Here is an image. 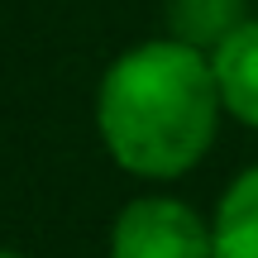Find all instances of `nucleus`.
<instances>
[{"instance_id": "f257e3e1", "label": "nucleus", "mask_w": 258, "mask_h": 258, "mask_svg": "<svg viewBox=\"0 0 258 258\" xmlns=\"http://www.w3.org/2000/svg\"><path fill=\"white\" fill-rule=\"evenodd\" d=\"M91 120L105 158L139 182L196 172L225 120L211 53L172 34L124 48L96 82Z\"/></svg>"}, {"instance_id": "f03ea898", "label": "nucleus", "mask_w": 258, "mask_h": 258, "mask_svg": "<svg viewBox=\"0 0 258 258\" xmlns=\"http://www.w3.org/2000/svg\"><path fill=\"white\" fill-rule=\"evenodd\" d=\"M110 258H215L211 215L172 191H139L115 211Z\"/></svg>"}, {"instance_id": "7ed1b4c3", "label": "nucleus", "mask_w": 258, "mask_h": 258, "mask_svg": "<svg viewBox=\"0 0 258 258\" xmlns=\"http://www.w3.org/2000/svg\"><path fill=\"white\" fill-rule=\"evenodd\" d=\"M211 72L220 86L225 115L239 120L244 129H258V15L234 24L211 48Z\"/></svg>"}, {"instance_id": "20e7f679", "label": "nucleus", "mask_w": 258, "mask_h": 258, "mask_svg": "<svg viewBox=\"0 0 258 258\" xmlns=\"http://www.w3.org/2000/svg\"><path fill=\"white\" fill-rule=\"evenodd\" d=\"M215 258H258V163L244 167L211 211Z\"/></svg>"}, {"instance_id": "39448f33", "label": "nucleus", "mask_w": 258, "mask_h": 258, "mask_svg": "<svg viewBox=\"0 0 258 258\" xmlns=\"http://www.w3.org/2000/svg\"><path fill=\"white\" fill-rule=\"evenodd\" d=\"M244 0H167V34L211 53L234 24H244Z\"/></svg>"}, {"instance_id": "423d86ee", "label": "nucleus", "mask_w": 258, "mask_h": 258, "mask_svg": "<svg viewBox=\"0 0 258 258\" xmlns=\"http://www.w3.org/2000/svg\"><path fill=\"white\" fill-rule=\"evenodd\" d=\"M0 258H29V253H19V249H0Z\"/></svg>"}]
</instances>
